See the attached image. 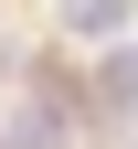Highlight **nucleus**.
<instances>
[{"label": "nucleus", "mask_w": 138, "mask_h": 149, "mask_svg": "<svg viewBox=\"0 0 138 149\" xmlns=\"http://www.w3.org/2000/svg\"><path fill=\"white\" fill-rule=\"evenodd\" d=\"M64 32H85V43H128V32H138V0H64Z\"/></svg>", "instance_id": "obj_1"}, {"label": "nucleus", "mask_w": 138, "mask_h": 149, "mask_svg": "<svg viewBox=\"0 0 138 149\" xmlns=\"http://www.w3.org/2000/svg\"><path fill=\"white\" fill-rule=\"evenodd\" d=\"M11 149H64V128H53V107H21V117H11Z\"/></svg>", "instance_id": "obj_2"}, {"label": "nucleus", "mask_w": 138, "mask_h": 149, "mask_svg": "<svg viewBox=\"0 0 138 149\" xmlns=\"http://www.w3.org/2000/svg\"><path fill=\"white\" fill-rule=\"evenodd\" d=\"M106 96H117V107H138V53H128V43L106 53Z\"/></svg>", "instance_id": "obj_3"}]
</instances>
